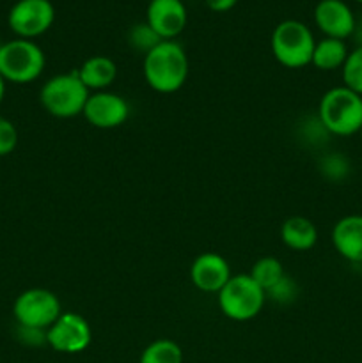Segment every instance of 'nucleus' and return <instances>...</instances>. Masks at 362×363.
I'll return each mask as SVG.
<instances>
[{
	"instance_id": "f257e3e1",
	"label": "nucleus",
	"mask_w": 362,
	"mask_h": 363,
	"mask_svg": "<svg viewBox=\"0 0 362 363\" xmlns=\"http://www.w3.org/2000/svg\"><path fill=\"white\" fill-rule=\"evenodd\" d=\"M188 77V57L176 41H162L144 55V78L149 87L170 94L183 87Z\"/></svg>"
},
{
	"instance_id": "f03ea898",
	"label": "nucleus",
	"mask_w": 362,
	"mask_h": 363,
	"mask_svg": "<svg viewBox=\"0 0 362 363\" xmlns=\"http://www.w3.org/2000/svg\"><path fill=\"white\" fill-rule=\"evenodd\" d=\"M318 119L330 135L350 137L362 128V96L344 85L334 87L322 96Z\"/></svg>"
},
{
	"instance_id": "7ed1b4c3",
	"label": "nucleus",
	"mask_w": 362,
	"mask_h": 363,
	"mask_svg": "<svg viewBox=\"0 0 362 363\" xmlns=\"http://www.w3.org/2000/svg\"><path fill=\"white\" fill-rule=\"evenodd\" d=\"M89 94L77 71H71L46 80L39 91V101L50 116L71 119L84 112Z\"/></svg>"
},
{
	"instance_id": "20e7f679",
	"label": "nucleus",
	"mask_w": 362,
	"mask_h": 363,
	"mask_svg": "<svg viewBox=\"0 0 362 363\" xmlns=\"http://www.w3.org/2000/svg\"><path fill=\"white\" fill-rule=\"evenodd\" d=\"M270 45L280 66L300 69L311 64L316 41L307 25L298 20H284L273 28Z\"/></svg>"
},
{
	"instance_id": "39448f33",
	"label": "nucleus",
	"mask_w": 362,
	"mask_h": 363,
	"mask_svg": "<svg viewBox=\"0 0 362 363\" xmlns=\"http://www.w3.org/2000/svg\"><path fill=\"white\" fill-rule=\"evenodd\" d=\"M219 307L233 321H248L261 312L266 294L248 273L234 275L216 293Z\"/></svg>"
},
{
	"instance_id": "423d86ee",
	"label": "nucleus",
	"mask_w": 362,
	"mask_h": 363,
	"mask_svg": "<svg viewBox=\"0 0 362 363\" xmlns=\"http://www.w3.org/2000/svg\"><path fill=\"white\" fill-rule=\"evenodd\" d=\"M45 53L31 39L16 38L2 43L0 48V74L6 82L31 84L45 69Z\"/></svg>"
},
{
	"instance_id": "0eeeda50",
	"label": "nucleus",
	"mask_w": 362,
	"mask_h": 363,
	"mask_svg": "<svg viewBox=\"0 0 362 363\" xmlns=\"http://www.w3.org/2000/svg\"><path fill=\"white\" fill-rule=\"evenodd\" d=\"M14 319L20 326L48 330L62 314L60 301L48 289H27L14 300Z\"/></svg>"
},
{
	"instance_id": "6e6552de",
	"label": "nucleus",
	"mask_w": 362,
	"mask_h": 363,
	"mask_svg": "<svg viewBox=\"0 0 362 363\" xmlns=\"http://www.w3.org/2000/svg\"><path fill=\"white\" fill-rule=\"evenodd\" d=\"M55 20V9L50 0H18L9 11L7 23L21 39H34L45 34Z\"/></svg>"
},
{
	"instance_id": "1a4fd4ad",
	"label": "nucleus",
	"mask_w": 362,
	"mask_h": 363,
	"mask_svg": "<svg viewBox=\"0 0 362 363\" xmlns=\"http://www.w3.org/2000/svg\"><path fill=\"white\" fill-rule=\"evenodd\" d=\"M91 340V325L77 312H62L59 319L46 330V344L57 353H82L87 350Z\"/></svg>"
},
{
	"instance_id": "9d476101",
	"label": "nucleus",
	"mask_w": 362,
	"mask_h": 363,
	"mask_svg": "<svg viewBox=\"0 0 362 363\" xmlns=\"http://www.w3.org/2000/svg\"><path fill=\"white\" fill-rule=\"evenodd\" d=\"M82 116L91 126L98 128V130H114L128 119L130 106H128L126 99L121 98L116 92H91Z\"/></svg>"
},
{
	"instance_id": "9b49d317",
	"label": "nucleus",
	"mask_w": 362,
	"mask_h": 363,
	"mask_svg": "<svg viewBox=\"0 0 362 363\" xmlns=\"http://www.w3.org/2000/svg\"><path fill=\"white\" fill-rule=\"evenodd\" d=\"M188 14L181 0H151L146 11V23L163 39L174 41L187 27Z\"/></svg>"
},
{
	"instance_id": "f8f14e48",
	"label": "nucleus",
	"mask_w": 362,
	"mask_h": 363,
	"mask_svg": "<svg viewBox=\"0 0 362 363\" xmlns=\"http://www.w3.org/2000/svg\"><path fill=\"white\" fill-rule=\"evenodd\" d=\"M355 14L343 0H319L314 7V21L325 38L348 39L355 28Z\"/></svg>"
},
{
	"instance_id": "ddd939ff",
	"label": "nucleus",
	"mask_w": 362,
	"mask_h": 363,
	"mask_svg": "<svg viewBox=\"0 0 362 363\" xmlns=\"http://www.w3.org/2000/svg\"><path fill=\"white\" fill-rule=\"evenodd\" d=\"M231 277L233 275L227 261L215 252L197 255L190 266L192 284L202 293H219Z\"/></svg>"
},
{
	"instance_id": "4468645a",
	"label": "nucleus",
	"mask_w": 362,
	"mask_h": 363,
	"mask_svg": "<svg viewBox=\"0 0 362 363\" xmlns=\"http://www.w3.org/2000/svg\"><path fill=\"white\" fill-rule=\"evenodd\" d=\"M330 238L341 257L362 264V215H348L337 220Z\"/></svg>"
},
{
	"instance_id": "2eb2a0df",
	"label": "nucleus",
	"mask_w": 362,
	"mask_h": 363,
	"mask_svg": "<svg viewBox=\"0 0 362 363\" xmlns=\"http://www.w3.org/2000/svg\"><path fill=\"white\" fill-rule=\"evenodd\" d=\"M82 84L89 89V92L106 91L114 84L117 77V66L112 59L105 55L89 57L77 69Z\"/></svg>"
},
{
	"instance_id": "dca6fc26",
	"label": "nucleus",
	"mask_w": 362,
	"mask_h": 363,
	"mask_svg": "<svg viewBox=\"0 0 362 363\" xmlns=\"http://www.w3.org/2000/svg\"><path fill=\"white\" fill-rule=\"evenodd\" d=\"M280 240L291 250H311L318 241V229L305 216H290L280 225Z\"/></svg>"
},
{
	"instance_id": "f3484780",
	"label": "nucleus",
	"mask_w": 362,
	"mask_h": 363,
	"mask_svg": "<svg viewBox=\"0 0 362 363\" xmlns=\"http://www.w3.org/2000/svg\"><path fill=\"white\" fill-rule=\"evenodd\" d=\"M348 53H350V50H348L346 43L343 39L323 38L322 41L314 45L311 64L319 71L341 69Z\"/></svg>"
},
{
	"instance_id": "a211bd4d",
	"label": "nucleus",
	"mask_w": 362,
	"mask_h": 363,
	"mask_svg": "<svg viewBox=\"0 0 362 363\" xmlns=\"http://www.w3.org/2000/svg\"><path fill=\"white\" fill-rule=\"evenodd\" d=\"M138 363H183V351L170 339H158L149 344Z\"/></svg>"
},
{
	"instance_id": "6ab92c4d",
	"label": "nucleus",
	"mask_w": 362,
	"mask_h": 363,
	"mask_svg": "<svg viewBox=\"0 0 362 363\" xmlns=\"http://www.w3.org/2000/svg\"><path fill=\"white\" fill-rule=\"evenodd\" d=\"M248 275L256 280L259 287L263 291H268L270 287L275 286L280 279H283L286 273H284L283 262L277 257H261L259 261L254 262V266L251 268Z\"/></svg>"
},
{
	"instance_id": "aec40b11",
	"label": "nucleus",
	"mask_w": 362,
	"mask_h": 363,
	"mask_svg": "<svg viewBox=\"0 0 362 363\" xmlns=\"http://www.w3.org/2000/svg\"><path fill=\"white\" fill-rule=\"evenodd\" d=\"M318 169L325 179L332 181V183H341L350 176V160L343 156V152H329L323 158H319Z\"/></svg>"
},
{
	"instance_id": "412c9836",
	"label": "nucleus",
	"mask_w": 362,
	"mask_h": 363,
	"mask_svg": "<svg viewBox=\"0 0 362 363\" xmlns=\"http://www.w3.org/2000/svg\"><path fill=\"white\" fill-rule=\"evenodd\" d=\"M341 74H343L344 87L362 96V46H355L348 53L346 60L341 67Z\"/></svg>"
},
{
	"instance_id": "4be33fe9",
	"label": "nucleus",
	"mask_w": 362,
	"mask_h": 363,
	"mask_svg": "<svg viewBox=\"0 0 362 363\" xmlns=\"http://www.w3.org/2000/svg\"><path fill=\"white\" fill-rule=\"evenodd\" d=\"M163 39L149 27L148 23H137L128 30V45L141 53H149L156 45H160Z\"/></svg>"
},
{
	"instance_id": "5701e85b",
	"label": "nucleus",
	"mask_w": 362,
	"mask_h": 363,
	"mask_svg": "<svg viewBox=\"0 0 362 363\" xmlns=\"http://www.w3.org/2000/svg\"><path fill=\"white\" fill-rule=\"evenodd\" d=\"M266 298L273 303H279V305H290L297 300L298 296V286L291 277L284 275L279 282L275 284L273 287H270L266 291Z\"/></svg>"
},
{
	"instance_id": "b1692460",
	"label": "nucleus",
	"mask_w": 362,
	"mask_h": 363,
	"mask_svg": "<svg viewBox=\"0 0 362 363\" xmlns=\"http://www.w3.org/2000/svg\"><path fill=\"white\" fill-rule=\"evenodd\" d=\"M18 130L9 119L0 116V156H7L16 149Z\"/></svg>"
},
{
	"instance_id": "393cba45",
	"label": "nucleus",
	"mask_w": 362,
	"mask_h": 363,
	"mask_svg": "<svg viewBox=\"0 0 362 363\" xmlns=\"http://www.w3.org/2000/svg\"><path fill=\"white\" fill-rule=\"evenodd\" d=\"M18 339L27 346H41V344H46V330L18 325Z\"/></svg>"
},
{
	"instance_id": "a878e982",
	"label": "nucleus",
	"mask_w": 362,
	"mask_h": 363,
	"mask_svg": "<svg viewBox=\"0 0 362 363\" xmlns=\"http://www.w3.org/2000/svg\"><path fill=\"white\" fill-rule=\"evenodd\" d=\"M204 2L215 13H226V11L233 9L236 6L238 0H204Z\"/></svg>"
},
{
	"instance_id": "bb28decb",
	"label": "nucleus",
	"mask_w": 362,
	"mask_h": 363,
	"mask_svg": "<svg viewBox=\"0 0 362 363\" xmlns=\"http://www.w3.org/2000/svg\"><path fill=\"white\" fill-rule=\"evenodd\" d=\"M351 38L355 39L357 46H362V18L361 20H355V28H353V34Z\"/></svg>"
},
{
	"instance_id": "cd10ccee",
	"label": "nucleus",
	"mask_w": 362,
	"mask_h": 363,
	"mask_svg": "<svg viewBox=\"0 0 362 363\" xmlns=\"http://www.w3.org/2000/svg\"><path fill=\"white\" fill-rule=\"evenodd\" d=\"M4 96H6V80H4V77L0 74V103H2Z\"/></svg>"
},
{
	"instance_id": "c85d7f7f",
	"label": "nucleus",
	"mask_w": 362,
	"mask_h": 363,
	"mask_svg": "<svg viewBox=\"0 0 362 363\" xmlns=\"http://www.w3.org/2000/svg\"><path fill=\"white\" fill-rule=\"evenodd\" d=\"M358 135H361V138H362V128H361V131H358Z\"/></svg>"
},
{
	"instance_id": "c756f323",
	"label": "nucleus",
	"mask_w": 362,
	"mask_h": 363,
	"mask_svg": "<svg viewBox=\"0 0 362 363\" xmlns=\"http://www.w3.org/2000/svg\"><path fill=\"white\" fill-rule=\"evenodd\" d=\"M355 2H358V4H362V0H355Z\"/></svg>"
},
{
	"instance_id": "7c9ffc66",
	"label": "nucleus",
	"mask_w": 362,
	"mask_h": 363,
	"mask_svg": "<svg viewBox=\"0 0 362 363\" xmlns=\"http://www.w3.org/2000/svg\"><path fill=\"white\" fill-rule=\"evenodd\" d=\"M0 48H2V43H0Z\"/></svg>"
},
{
	"instance_id": "2f4dec72",
	"label": "nucleus",
	"mask_w": 362,
	"mask_h": 363,
	"mask_svg": "<svg viewBox=\"0 0 362 363\" xmlns=\"http://www.w3.org/2000/svg\"><path fill=\"white\" fill-rule=\"evenodd\" d=\"M149 2H151V0H149Z\"/></svg>"
}]
</instances>
